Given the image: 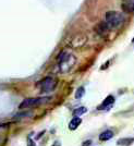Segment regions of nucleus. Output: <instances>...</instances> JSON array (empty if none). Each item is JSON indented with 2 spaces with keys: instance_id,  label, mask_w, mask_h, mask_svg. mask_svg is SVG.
Segmentation results:
<instances>
[{
  "instance_id": "1",
  "label": "nucleus",
  "mask_w": 134,
  "mask_h": 146,
  "mask_svg": "<svg viewBox=\"0 0 134 146\" xmlns=\"http://www.w3.org/2000/svg\"><path fill=\"white\" fill-rule=\"evenodd\" d=\"M57 60L59 62V67L62 72H68L75 63V58L72 55L68 54L67 51H62L59 54Z\"/></svg>"
},
{
  "instance_id": "2",
  "label": "nucleus",
  "mask_w": 134,
  "mask_h": 146,
  "mask_svg": "<svg viewBox=\"0 0 134 146\" xmlns=\"http://www.w3.org/2000/svg\"><path fill=\"white\" fill-rule=\"evenodd\" d=\"M105 22L109 26V29H116L122 24L123 15L117 11H108L105 15Z\"/></svg>"
},
{
  "instance_id": "3",
  "label": "nucleus",
  "mask_w": 134,
  "mask_h": 146,
  "mask_svg": "<svg viewBox=\"0 0 134 146\" xmlns=\"http://www.w3.org/2000/svg\"><path fill=\"white\" fill-rule=\"evenodd\" d=\"M49 98H26L22 103L20 104L19 108L20 109H25V108H30V107H34L37 105H40L43 103H46Z\"/></svg>"
},
{
  "instance_id": "4",
  "label": "nucleus",
  "mask_w": 134,
  "mask_h": 146,
  "mask_svg": "<svg viewBox=\"0 0 134 146\" xmlns=\"http://www.w3.org/2000/svg\"><path fill=\"white\" fill-rule=\"evenodd\" d=\"M56 84H57V82H56V80L54 78L47 76V78L43 79L38 83V86L40 87L42 92H50L55 88Z\"/></svg>"
},
{
  "instance_id": "5",
  "label": "nucleus",
  "mask_w": 134,
  "mask_h": 146,
  "mask_svg": "<svg viewBox=\"0 0 134 146\" xmlns=\"http://www.w3.org/2000/svg\"><path fill=\"white\" fill-rule=\"evenodd\" d=\"M121 8L124 12L134 13V0H121Z\"/></svg>"
},
{
  "instance_id": "6",
  "label": "nucleus",
  "mask_w": 134,
  "mask_h": 146,
  "mask_svg": "<svg viewBox=\"0 0 134 146\" xmlns=\"http://www.w3.org/2000/svg\"><path fill=\"white\" fill-rule=\"evenodd\" d=\"M115 104V97L113 96H111V95H109L108 97L105 99L104 102H103V104L98 107V109L99 110H105V109H110L111 108V106Z\"/></svg>"
},
{
  "instance_id": "7",
  "label": "nucleus",
  "mask_w": 134,
  "mask_h": 146,
  "mask_svg": "<svg viewBox=\"0 0 134 146\" xmlns=\"http://www.w3.org/2000/svg\"><path fill=\"white\" fill-rule=\"evenodd\" d=\"M95 30H96V32H97L100 36H105V35L109 32L110 29H109V26L107 25V23H106L105 21H103V22H100V23L96 26Z\"/></svg>"
},
{
  "instance_id": "8",
  "label": "nucleus",
  "mask_w": 134,
  "mask_h": 146,
  "mask_svg": "<svg viewBox=\"0 0 134 146\" xmlns=\"http://www.w3.org/2000/svg\"><path fill=\"white\" fill-rule=\"evenodd\" d=\"M81 122H82V119H81L80 117H74L73 119L70 121V123H69V129H70V130H75V129H78V127L81 124Z\"/></svg>"
},
{
  "instance_id": "9",
  "label": "nucleus",
  "mask_w": 134,
  "mask_h": 146,
  "mask_svg": "<svg viewBox=\"0 0 134 146\" xmlns=\"http://www.w3.org/2000/svg\"><path fill=\"white\" fill-rule=\"evenodd\" d=\"M133 142H134V137H125V139L118 140L117 144L119 146H130Z\"/></svg>"
},
{
  "instance_id": "10",
  "label": "nucleus",
  "mask_w": 134,
  "mask_h": 146,
  "mask_svg": "<svg viewBox=\"0 0 134 146\" xmlns=\"http://www.w3.org/2000/svg\"><path fill=\"white\" fill-rule=\"evenodd\" d=\"M112 136H113V132H112L111 130H106V131H104L103 133H100V135H99V140L108 141V140H110Z\"/></svg>"
},
{
  "instance_id": "11",
  "label": "nucleus",
  "mask_w": 134,
  "mask_h": 146,
  "mask_svg": "<svg viewBox=\"0 0 134 146\" xmlns=\"http://www.w3.org/2000/svg\"><path fill=\"white\" fill-rule=\"evenodd\" d=\"M86 111H87V108H85V107H80V108H76V109L73 111V116L80 117V116H82L83 113H85Z\"/></svg>"
},
{
  "instance_id": "12",
  "label": "nucleus",
  "mask_w": 134,
  "mask_h": 146,
  "mask_svg": "<svg viewBox=\"0 0 134 146\" xmlns=\"http://www.w3.org/2000/svg\"><path fill=\"white\" fill-rule=\"evenodd\" d=\"M84 93H85L84 87H79V88H78V91H76V93H75V98H76V99L82 98L83 97V95H84Z\"/></svg>"
},
{
  "instance_id": "13",
  "label": "nucleus",
  "mask_w": 134,
  "mask_h": 146,
  "mask_svg": "<svg viewBox=\"0 0 134 146\" xmlns=\"http://www.w3.org/2000/svg\"><path fill=\"white\" fill-rule=\"evenodd\" d=\"M91 141H86V142H84V144H83V146H88V145H91Z\"/></svg>"
},
{
  "instance_id": "14",
  "label": "nucleus",
  "mask_w": 134,
  "mask_h": 146,
  "mask_svg": "<svg viewBox=\"0 0 134 146\" xmlns=\"http://www.w3.org/2000/svg\"><path fill=\"white\" fill-rule=\"evenodd\" d=\"M133 42H134V40H133Z\"/></svg>"
}]
</instances>
